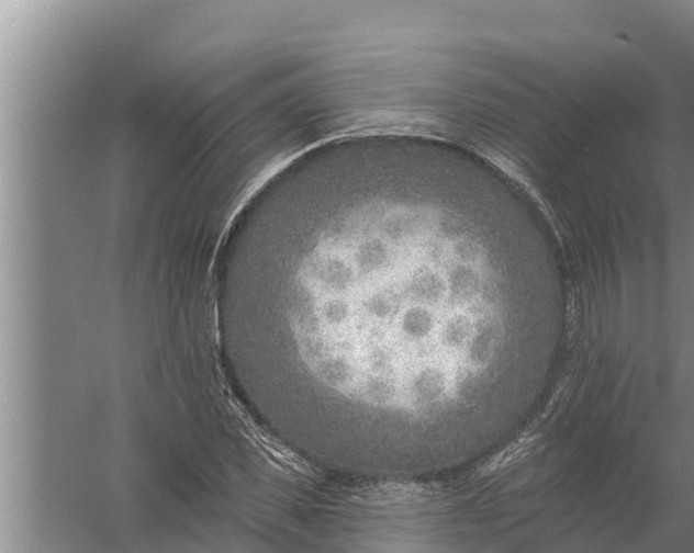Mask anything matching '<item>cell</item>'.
<instances>
[{
  "instance_id": "1",
  "label": "cell",
  "mask_w": 694,
  "mask_h": 553,
  "mask_svg": "<svg viewBox=\"0 0 694 553\" xmlns=\"http://www.w3.org/2000/svg\"><path fill=\"white\" fill-rule=\"evenodd\" d=\"M426 210L378 193L310 226L296 330L318 374L346 393L426 397L446 354V314L486 285L478 267L446 249Z\"/></svg>"
}]
</instances>
